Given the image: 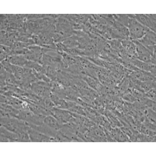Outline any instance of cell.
<instances>
[{
    "label": "cell",
    "instance_id": "obj_1",
    "mask_svg": "<svg viewBox=\"0 0 156 156\" xmlns=\"http://www.w3.org/2000/svg\"><path fill=\"white\" fill-rule=\"evenodd\" d=\"M127 27L129 29V34L134 40L141 39L145 36L149 30V28L138 22L135 18L128 19Z\"/></svg>",
    "mask_w": 156,
    "mask_h": 156
},
{
    "label": "cell",
    "instance_id": "obj_2",
    "mask_svg": "<svg viewBox=\"0 0 156 156\" xmlns=\"http://www.w3.org/2000/svg\"><path fill=\"white\" fill-rule=\"evenodd\" d=\"M135 19L154 33L156 31V18L150 15H135Z\"/></svg>",
    "mask_w": 156,
    "mask_h": 156
},
{
    "label": "cell",
    "instance_id": "obj_3",
    "mask_svg": "<svg viewBox=\"0 0 156 156\" xmlns=\"http://www.w3.org/2000/svg\"><path fill=\"white\" fill-rule=\"evenodd\" d=\"M136 44V48L138 53V58L140 60L145 62H151L150 51L147 49L146 48L142 45L137 41H135Z\"/></svg>",
    "mask_w": 156,
    "mask_h": 156
},
{
    "label": "cell",
    "instance_id": "obj_4",
    "mask_svg": "<svg viewBox=\"0 0 156 156\" xmlns=\"http://www.w3.org/2000/svg\"><path fill=\"white\" fill-rule=\"evenodd\" d=\"M28 134L30 137L31 138L33 141L35 142H44L49 141L48 138L41 133H39L38 131H36L34 128H28L27 129Z\"/></svg>",
    "mask_w": 156,
    "mask_h": 156
},
{
    "label": "cell",
    "instance_id": "obj_5",
    "mask_svg": "<svg viewBox=\"0 0 156 156\" xmlns=\"http://www.w3.org/2000/svg\"><path fill=\"white\" fill-rule=\"evenodd\" d=\"M44 124L50 128L57 131L60 129V124L57 122L56 119L52 116H47L45 117L44 120Z\"/></svg>",
    "mask_w": 156,
    "mask_h": 156
}]
</instances>
